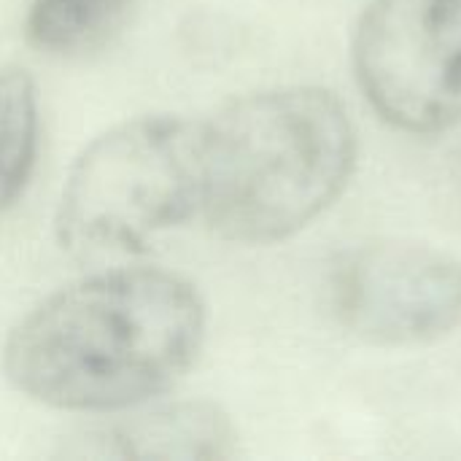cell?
Returning a JSON list of instances; mask_svg holds the SVG:
<instances>
[{"label": "cell", "mask_w": 461, "mask_h": 461, "mask_svg": "<svg viewBox=\"0 0 461 461\" xmlns=\"http://www.w3.org/2000/svg\"><path fill=\"white\" fill-rule=\"evenodd\" d=\"M205 305L167 270L119 267L59 289L11 332L8 381L35 402L116 413L167 392L197 359Z\"/></svg>", "instance_id": "cell-1"}, {"label": "cell", "mask_w": 461, "mask_h": 461, "mask_svg": "<svg viewBox=\"0 0 461 461\" xmlns=\"http://www.w3.org/2000/svg\"><path fill=\"white\" fill-rule=\"evenodd\" d=\"M132 0H32L24 35L54 57H81L108 46L130 19Z\"/></svg>", "instance_id": "cell-7"}, {"label": "cell", "mask_w": 461, "mask_h": 461, "mask_svg": "<svg viewBox=\"0 0 461 461\" xmlns=\"http://www.w3.org/2000/svg\"><path fill=\"white\" fill-rule=\"evenodd\" d=\"M65 454L78 459H232L238 454V432L213 402H176L95 427Z\"/></svg>", "instance_id": "cell-6"}, {"label": "cell", "mask_w": 461, "mask_h": 461, "mask_svg": "<svg viewBox=\"0 0 461 461\" xmlns=\"http://www.w3.org/2000/svg\"><path fill=\"white\" fill-rule=\"evenodd\" d=\"M38 89L32 78L8 68L0 73V211L16 203L38 154Z\"/></svg>", "instance_id": "cell-8"}, {"label": "cell", "mask_w": 461, "mask_h": 461, "mask_svg": "<svg viewBox=\"0 0 461 461\" xmlns=\"http://www.w3.org/2000/svg\"><path fill=\"white\" fill-rule=\"evenodd\" d=\"M330 303L365 343H432L461 324V262L413 240L362 243L332 265Z\"/></svg>", "instance_id": "cell-5"}, {"label": "cell", "mask_w": 461, "mask_h": 461, "mask_svg": "<svg viewBox=\"0 0 461 461\" xmlns=\"http://www.w3.org/2000/svg\"><path fill=\"white\" fill-rule=\"evenodd\" d=\"M354 70L397 130L435 135L461 122V0H373L354 32Z\"/></svg>", "instance_id": "cell-4"}, {"label": "cell", "mask_w": 461, "mask_h": 461, "mask_svg": "<svg viewBox=\"0 0 461 461\" xmlns=\"http://www.w3.org/2000/svg\"><path fill=\"white\" fill-rule=\"evenodd\" d=\"M203 203V122L138 116L97 135L73 162L57 235L76 257L135 254Z\"/></svg>", "instance_id": "cell-3"}, {"label": "cell", "mask_w": 461, "mask_h": 461, "mask_svg": "<svg viewBox=\"0 0 461 461\" xmlns=\"http://www.w3.org/2000/svg\"><path fill=\"white\" fill-rule=\"evenodd\" d=\"M448 184H451V194H454V203L461 211V143L454 149L451 154V165H448Z\"/></svg>", "instance_id": "cell-9"}, {"label": "cell", "mask_w": 461, "mask_h": 461, "mask_svg": "<svg viewBox=\"0 0 461 461\" xmlns=\"http://www.w3.org/2000/svg\"><path fill=\"white\" fill-rule=\"evenodd\" d=\"M357 159L351 119L316 86L232 100L203 122L200 213L227 240L265 246L319 219Z\"/></svg>", "instance_id": "cell-2"}]
</instances>
